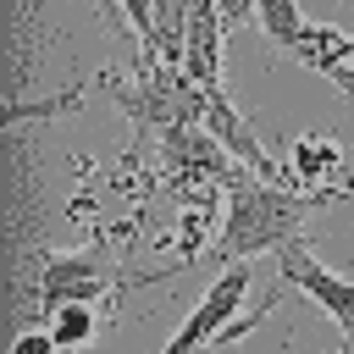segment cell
<instances>
[{"instance_id":"cell-1","label":"cell","mask_w":354,"mask_h":354,"mask_svg":"<svg viewBox=\"0 0 354 354\" xmlns=\"http://www.w3.org/2000/svg\"><path fill=\"white\" fill-rule=\"evenodd\" d=\"M227 221L205 254V266L227 271L249 254H282L293 243H304L310 216L326 205V194H293L288 183H271L260 171H227Z\"/></svg>"},{"instance_id":"cell-2","label":"cell","mask_w":354,"mask_h":354,"mask_svg":"<svg viewBox=\"0 0 354 354\" xmlns=\"http://www.w3.org/2000/svg\"><path fill=\"white\" fill-rule=\"evenodd\" d=\"M243 293H249V266L238 260V266H227V271H216L210 277V288L199 293V304L177 321V332L160 343V354H199L205 343H216L227 326H232V315L243 310Z\"/></svg>"},{"instance_id":"cell-3","label":"cell","mask_w":354,"mask_h":354,"mask_svg":"<svg viewBox=\"0 0 354 354\" xmlns=\"http://www.w3.org/2000/svg\"><path fill=\"white\" fill-rule=\"evenodd\" d=\"M111 288L105 254L100 249H77V254H44L39 260V310L55 315L61 304H100Z\"/></svg>"},{"instance_id":"cell-4","label":"cell","mask_w":354,"mask_h":354,"mask_svg":"<svg viewBox=\"0 0 354 354\" xmlns=\"http://www.w3.org/2000/svg\"><path fill=\"white\" fill-rule=\"evenodd\" d=\"M277 260H282V266H277V271H282V282H288V288H299V293H304V299H310V304H315V310H321V315H326V321L354 343V282H348V277H337V271H326L304 243L282 249Z\"/></svg>"},{"instance_id":"cell-5","label":"cell","mask_w":354,"mask_h":354,"mask_svg":"<svg viewBox=\"0 0 354 354\" xmlns=\"http://www.w3.org/2000/svg\"><path fill=\"white\" fill-rule=\"evenodd\" d=\"M183 77L221 94V0H188L183 11Z\"/></svg>"},{"instance_id":"cell-6","label":"cell","mask_w":354,"mask_h":354,"mask_svg":"<svg viewBox=\"0 0 354 354\" xmlns=\"http://www.w3.org/2000/svg\"><path fill=\"white\" fill-rule=\"evenodd\" d=\"M249 11H254V22L266 28L271 50H282V55H288V44L299 39V28L310 22V17L299 11V0H249Z\"/></svg>"},{"instance_id":"cell-7","label":"cell","mask_w":354,"mask_h":354,"mask_svg":"<svg viewBox=\"0 0 354 354\" xmlns=\"http://www.w3.org/2000/svg\"><path fill=\"white\" fill-rule=\"evenodd\" d=\"M94 332H100V315H94V304H61V310L50 315V337L61 343V354H72V348L94 343Z\"/></svg>"},{"instance_id":"cell-8","label":"cell","mask_w":354,"mask_h":354,"mask_svg":"<svg viewBox=\"0 0 354 354\" xmlns=\"http://www.w3.org/2000/svg\"><path fill=\"white\" fill-rule=\"evenodd\" d=\"M321 166H337V149H332V144H310V138L293 144V171H288V177H315Z\"/></svg>"},{"instance_id":"cell-9","label":"cell","mask_w":354,"mask_h":354,"mask_svg":"<svg viewBox=\"0 0 354 354\" xmlns=\"http://www.w3.org/2000/svg\"><path fill=\"white\" fill-rule=\"evenodd\" d=\"M116 6H122V17L133 22V33H138L144 44H155V6H160V0H116Z\"/></svg>"},{"instance_id":"cell-10","label":"cell","mask_w":354,"mask_h":354,"mask_svg":"<svg viewBox=\"0 0 354 354\" xmlns=\"http://www.w3.org/2000/svg\"><path fill=\"white\" fill-rule=\"evenodd\" d=\"M11 354H61V343L50 337V326H44V332H17Z\"/></svg>"},{"instance_id":"cell-11","label":"cell","mask_w":354,"mask_h":354,"mask_svg":"<svg viewBox=\"0 0 354 354\" xmlns=\"http://www.w3.org/2000/svg\"><path fill=\"white\" fill-rule=\"evenodd\" d=\"M337 354H354V348H337Z\"/></svg>"}]
</instances>
